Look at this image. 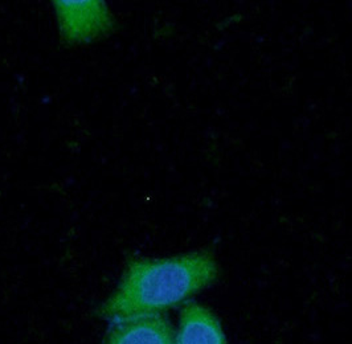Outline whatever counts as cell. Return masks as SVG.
<instances>
[{"mask_svg": "<svg viewBox=\"0 0 352 344\" xmlns=\"http://www.w3.org/2000/svg\"><path fill=\"white\" fill-rule=\"evenodd\" d=\"M219 277L213 255L206 250L167 258H133L124 277L100 309L106 319L160 314L187 301Z\"/></svg>", "mask_w": 352, "mask_h": 344, "instance_id": "1", "label": "cell"}, {"mask_svg": "<svg viewBox=\"0 0 352 344\" xmlns=\"http://www.w3.org/2000/svg\"><path fill=\"white\" fill-rule=\"evenodd\" d=\"M60 34L67 44H85L110 34L116 25L105 1H53Z\"/></svg>", "mask_w": 352, "mask_h": 344, "instance_id": "2", "label": "cell"}, {"mask_svg": "<svg viewBox=\"0 0 352 344\" xmlns=\"http://www.w3.org/2000/svg\"><path fill=\"white\" fill-rule=\"evenodd\" d=\"M104 344H175V331L162 314L117 321Z\"/></svg>", "mask_w": 352, "mask_h": 344, "instance_id": "3", "label": "cell"}, {"mask_svg": "<svg viewBox=\"0 0 352 344\" xmlns=\"http://www.w3.org/2000/svg\"><path fill=\"white\" fill-rule=\"evenodd\" d=\"M175 344H227V339L211 310L191 302L182 310Z\"/></svg>", "mask_w": 352, "mask_h": 344, "instance_id": "4", "label": "cell"}]
</instances>
